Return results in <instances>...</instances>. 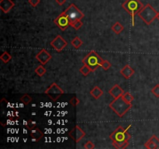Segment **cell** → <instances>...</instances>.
Here are the masks:
<instances>
[{"mask_svg": "<svg viewBox=\"0 0 159 149\" xmlns=\"http://www.w3.org/2000/svg\"><path fill=\"white\" fill-rule=\"evenodd\" d=\"M68 136L71 137L75 143H79L81 140L85 136V133L82 128H80L78 125L75 126V128L69 132Z\"/></svg>", "mask_w": 159, "mask_h": 149, "instance_id": "9", "label": "cell"}, {"mask_svg": "<svg viewBox=\"0 0 159 149\" xmlns=\"http://www.w3.org/2000/svg\"><path fill=\"white\" fill-rule=\"evenodd\" d=\"M40 2V0H29V3L33 7H36Z\"/></svg>", "mask_w": 159, "mask_h": 149, "instance_id": "32", "label": "cell"}, {"mask_svg": "<svg viewBox=\"0 0 159 149\" xmlns=\"http://www.w3.org/2000/svg\"><path fill=\"white\" fill-rule=\"evenodd\" d=\"M144 147L147 149H159V139L157 136L153 135L144 144Z\"/></svg>", "mask_w": 159, "mask_h": 149, "instance_id": "13", "label": "cell"}, {"mask_svg": "<svg viewBox=\"0 0 159 149\" xmlns=\"http://www.w3.org/2000/svg\"><path fill=\"white\" fill-rule=\"evenodd\" d=\"M34 72H35V73L38 74V76L42 77L46 74V72H47V69L43 67V65H39L38 67H37L35 70H34Z\"/></svg>", "mask_w": 159, "mask_h": 149, "instance_id": "19", "label": "cell"}, {"mask_svg": "<svg viewBox=\"0 0 159 149\" xmlns=\"http://www.w3.org/2000/svg\"><path fill=\"white\" fill-rule=\"evenodd\" d=\"M151 93L157 98H159V84H157L151 89Z\"/></svg>", "mask_w": 159, "mask_h": 149, "instance_id": "28", "label": "cell"}, {"mask_svg": "<svg viewBox=\"0 0 159 149\" xmlns=\"http://www.w3.org/2000/svg\"><path fill=\"white\" fill-rule=\"evenodd\" d=\"M20 101H21L24 105H28V104L32 101V97L30 96H29L28 94H24V96L20 98Z\"/></svg>", "mask_w": 159, "mask_h": 149, "instance_id": "25", "label": "cell"}, {"mask_svg": "<svg viewBox=\"0 0 159 149\" xmlns=\"http://www.w3.org/2000/svg\"><path fill=\"white\" fill-rule=\"evenodd\" d=\"M103 59L95 51H91L88 55L82 59L83 65L90 68L92 72L96 70L99 67H101Z\"/></svg>", "mask_w": 159, "mask_h": 149, "instance_id": "3", "label": "cell"}, {"mask_svg": "<svg viewBox=\"0 0 159 149\" xmlns=\"http://www.w3.org/2000/svg\"><path fill=\"white\" fill-rule=\"evenodd\" d=\"M101 67H102V69H103V70L107 71V70H109L110 67H111V64H110V63L108 61L103 60V61H102Z\"/></svg>", "mask_w": 159, "mask_h": 149, "instance_id": "29", "label": "cell"}, {"mask_svg": "<svg viewBox=\"0 0 159 149\" xmlns=\"http://www.w3.org/2000/svg\"><path fill=\"white\" fill-rule=\"evenodd\" d=\"M52 58L51 54H49L45 49H42L38 55H36V59L43 65H45Z\"/></svg>", "mask_w": 159, "mask_h": 149, "instance_id": "11", "label": "cell"}, {"mask_svg": "<svg viewBox=\"0 0 159 149\" xmlns=\"http://www.w3.org/2000/svg\"><path fill=\"white\" fill-rule=\"evenodd\" d=\"M124 26L122 25L120 23H119V22L115 23V24L112 26V27H111V30H112L113 31L116 33V34H120V33H121L122 31L124 30Z\"/></svg>", "mask_w": 159, "mask_h": 149, "instance_id": "18", "label": "cell"}, {"mask_svg": "<svg viewBox=\"0 0 159 149\" xmlns=\"http://www.w3.org/2000/svg\"><path fill=\"white\" fill-rule=\"evenodd\" d=\"M84 148L85 149H93L95 148V145L91 141H88L84 145Z\"/></svg>", "mask_w": 159, "mask_h": 149, "instance_id": "30", "label": "cell"}, {"mask_svg": "<svg viewBox=\"0 0 159 149\" xmlns=\"http://www.w3.org/2000/svg\"><path fill=\"white\" fill-rule=\"evenodd\" d=\"M158 13V12H157L153 8V6H151V4H149V3H147L138 13V15L147 25H150V24H152V22L155 19H157Z\"/></svg>", "mask_w": 159, "mask_h": 149, "instance_id": "4", "label": "cell"}, {"mask_svg": "<svg viewBox=\"0 0 159 149\" xmlns=\"http://www.w3.org/2000/svg\"><path fill=\"white\" fill-rule=\"evenodd\" d=\"M64 93H65L64 90L55 83H52L45 91V94L53 101L58 100Z\"/></svg>", "mask_w": 159, "mask_h": 149, "instance_id": "7", "label": "cell"}, {"mask_svg": "<svg viewBox=\"0 0 159 149\" xmlns=\"http://www.w3.org/2000/svg\"><path fill=\"white\" fill-rule=\"evenodd\" d=\"M79 102H80V101L79 100V99L77 98L76 96H74V97L71 98V100H70V104L73 106H76L79 103Z\"/></svg>", "mask_w": 159, "mask_h": 149, "instance_id": "31", "label": "cell"}, {"mask_svg": "<svg viewBox=\"0 0 159 149\" xmlns=\"http://www.w3.org/2000/svg\"><path fill=\"white\" fill-rule=\"evenodd\" d=\"M16 116L19 117V115H18V112H16Z\"/></svg>", "mask_w": 159, "mask_h": 149, "instance_id": "35", "label": "cell"}, {"mask_svg": "<svg viewBox=\"0 0 159 149\" xmlns=\"http://www.w3.org/2000/svg\"><path fill=\"white\" fill-rule=\"evenodd\" d=\"M157 19L159 20V12L158 13V16H157Z\"/></svg>", "mask_w": 159, "mask_h": 149, "instance_id": "34", "label": "cell"}, {"mask_svg": "<svg viewBox=\"0 0 159 149\" xmlns=\"http://www.w3.org/2000/svg\"><path fill=\"white\" fill-rule=\"evenodd\" d=\"M120 74H121V75L124 77V79H129L134 74V70L129 65H126L120 70Z\"/></svg>", "mask_w": 159, "mask_h": 149, "instance_id": "15", "label": "cell"}, {"mask_svg": "<svg viewBox=\"0 0 159 149\" xmlns=\"http://www.w3.org/2000/svg\"><path fill=\"white\" fill-rule=\"evenodd\" d=\"M129 130L124 128L122 126H119L110 135V140L113 142H123V141H129L131 138L129 132Z\"/></svg>", "mask_w": 159, "mask_h": 149, "instance_id": "5", "label": "cell"}, {"mask_svg": "<svg viewBox=\"0 0 159 149\" xmlns=\"http://www.w3.org/2000/svg\"><path fill=\"white\" fill-rule=\"evenodd\" d=\"M90 94L95 100H98L103 95V91L96 86L93 87V89L90 91Z\"/></svg>", "mask_w": 159, "mask_h": 149, "instance_id": "17", "label": "cell"}, {"mask_svg": "<svg viewBox=\"0 0 159 149\" xmlns=\"http://www.w3.org/2000/svg\"><path fill=\"white\" fill-rule=\"evenodd\" d=\"M14 6H15V3L12 0H1L0 1V9L4 13H8Z\"/></svg>", "mask_w": 159, "mask_h": 149, "instance_id": "12", "label": "cell"}, {"mask_svg": "<svg viewBox=\"0 0 159 149\" xmlns=\"http://www.w3.org/2000/svg\"><path fill=\"white\" fill-rule=\"evenodd\" d=\"M113 145L115 148L124 149L127 148L129 145V141H123V142H113Z\"/></svg>", "mask_w": 159, "mask_h": 149, "instance_id": "21", "label": "cell"}, {"mask_svg": "<svg viewBox=\"0 0 159 149\" xmlns=\"http://www.w3.org/2000/svg\"><path fill=\"white\" fill-rule=\"evenodd\" d=\"M51 47H53L54 50H56L57 52H60V51H62V50L68 45V43L67 41L63 38L62 36L57 35L56 36L54 39L51 42Z\"/></svg>", "mask_w": 159, "mask_h": 149, "instance_id": "10", "label": "cell"}, {"mask_svg": "<svg viewBox=\"0 0 159 149\" xmlns=\"http://www.w3.org/2000/svg\"><path fill=\"white\" fill-rule=\"evenodd\" d=\"M110 108L120 117H123L132 107V103L126 102L122 96L114 99L110 103Z\"/></svg>", "mask_w": 159, "mask_h": 149, "instance_id": "1", "label": "cell"}, {"mask_svg": "<svg viewBox=\"0 0 159 149\" xmlns=\"http://www.w3.org/2000/svg\"><path fill=\"white\" fill-rule=\"evenodd\" d=\"M144 6L142 4L140 0H126L122 4L123 9H124L131 16L132 27L134 26V16L136 14H138Z\"/></svg>", "mask_w": 159, "mask_h": 149, "instance_id": "2", "label": "cell"}, {"mask_svg": "<svg viewBox=\"0 0 159 149\" xmlns=\"http://www.w3.org/2000/svg\"><path fill=\"white\" fill-rule=\"evenodd\" d=\"M54 23L61 30H65L70 26V22H69L68 18L65 15V13L63 12L57 17H56L54 20Z\"/></svg>", "mask_w": 159, "mask_h": 149, "instance_id": "8", "label": "cell"}, {"mask_svg": "<svg viewBox=\"0 0 159 149\" xmlns=\"http://www.w3.org/2000/svg\"><path fill=\"white\" fill-rule=\"evenodd\" d=\"M30 136L34 141H39L43 137V134L39 128H35L34 129L31 130L30 131Z\"/></svg>", "mask_w": 159, "mask_h": 149, "instance_id": "16", "label": "cell"}, {"mask_svg": "<svg viewBox=\"0 0 159 149\" xmlns=\"http://www.w3.org/2000/svg\"><path fill=\"white\" fill-rule=\"evenodd\" d=\"M65 14L68 18L69 22H70V25L73 24L74 22L77 20H82L85 16L83 13L80 10H79L75 4H71L68 7L66 10L64 11Z\"/></svg>", "mask_w": 159, "mask_h": 149, "instance_id": "6", "label": "cell"}, {"mask_svg": "<svg viewBox=\"0 0 159 149\" xmlns=\"http://www.w3.org/2000/svg\"><path fill=\"white\" fill-rule=\"evenodd\" d=\"M55 1H56V2H57L59 6H62V5H64L66 2V0H55Z\"/></svg>", "mask_w": 159, "mask_h": 149, "instance_id": "33", "label": "cell"}, {"mask_svg": "<svg viewBox=\"0 0 159 149\" xmlns=\"http://www.w3.org/2000/svg\"><path fill=\"white\" fill-rule=\"evenodd\" d=\"M122 97H123V99H124V100H125L126 102L129 103H132V102L134 101V96H132L131 94H130V92H124V93L123 95H122Z\"/></svg>", "mask_w": 159, "mask_h": 149, "instance_id": "22", "label": "cell"}, {"mask_svg": "<svg viewBox=\"0 0 159 149\" xmlns=\"http://www.w3.org/2000/svg\"><path fill=\"white\" fill-rule=\"evenodd\" d=\"M79 72H80V73L82 74V75H84V76H87V75L92 72V70H91L90 68L88 66H87V65H83V66L79 69Z\"/></svg>", "mask_w": 159, "mask_h": 149, "instance_id": "24", "label": "cell"}, {"mask_svg": "<svg viewBox=\"0 0 159 149\" xmlns=\"http://www.w3.org/2000/svg\"><path fill=\"white\" fill-rule=\"evenodd\" d=\"M36 126H37V123L34 120H29L27 122H26V128L29 130H33L36 128Z\"/></svg>", "mask_w": 159, "mask_h": 149, "instance_id": "26", "label": "cell"}, {"mask_svg": "<svg viewBox=\"0 0 159 149\" xmlns=\"http://www.w3.org/2000/svg\"><path fill=\"white\" fill-rule=\"evenodd\" d=\"M0 59H1V61H2L4 63H8L9 61L12 59V57H11V55H10L9 52H7V51H4V52L2 53V55H1Z\"/></svg>", "mask_w": 159, "mask_h": 149, "instance_id": "23", "label": "cell"}, {"mask_svg": "<svg viewBox=\"0 0 159 149\" xmlns=\"http://www.w3.org/2000/svg\"><path fill=\"white\" fill-rule=\"evenodd\" d=\"M109 93L113 99H116L120 96H122V95L124 93V91L123 90V89L119 86V85L116 84L114 85L112 88L109 90Z\"/></svg>", "mask_w": 159, "mask_h": 149, "instance_id": "14", "label": "cell"}, {"mask_svg": "<svg viewBox=\"0 0 159 149\" xmlns=\"http://www.w3.org/2000/svg\"><path fill=\"white\" fill-rule=\"evenodd\" d=\"M71 27H73L75 30H79L83 26V23L82 22V20H77V21L74 22L73 24H71L70 25Z\"/></svg>", "mask_w": 159, "mask_h": 149, "instance_id": "27", "label": "cell"}, {"mask_svg": "<svg viewBox=\"0 0 159 149\" xmlns=\"http://www.w3.org/2000/svg\"><path fill=\"white\" fill-rule=\"evenodd\" d=\"M71 45L75 47V49H79V47L83 44V42L79 37H75L74 39L71 41Z\"/></svg>", "mask_w": 159, "mask_h": 149, "instance_id": "20", "label": "cell"}]
</instances>
